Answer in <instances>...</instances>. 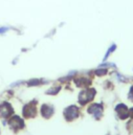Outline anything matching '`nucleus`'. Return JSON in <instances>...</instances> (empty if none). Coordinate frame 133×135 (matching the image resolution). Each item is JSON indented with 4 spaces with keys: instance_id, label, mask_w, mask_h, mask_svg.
<instances>
[{
    "instance_id": "f257e3e1",
    "label": "nucleus",
    "mask_w": 133,
    "mask_h": 135,
    "mask_svg": "<svg viewBox=\"0 0 133 135\" xmlns=\"http://www.w3.org/2000/svg\"><path fill=\"white\" fill-rule=\"evenodd\" d=\"M77 111H78V109L75 107H69L66 111H65V117L68 118V119H71V118L75 117L77 114H78Z\"/></svg>"
},
{
    "instance_id": "f03ea898",
    "label": "nucleus",
    "mask_w": 133,
    "mask_h": 135,
    "mask_svg": "<svg viewBox=\"0 0 133 135\" xmlns=\"http://www.w3.org/2000/svg\"><path fill=\"white\" fill-rule=\"evenodd\" d=\"M4 31H6V28H2V30H0V33H2V32H4Z\"/></svg>"
}]
</instances>
